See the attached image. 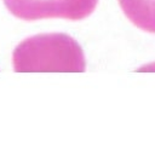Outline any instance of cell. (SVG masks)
<instances>
[{"label":"cell","mask_w":155,"mask_h":145,"mask_svg":"<svg viewBox=\"0 0 155 145\" xmlns=\"http://www.w3.org/2000/svg\"><path fill=\"white\" fill-rule=\"evenodd\" d=\"M7 10L19 19L65 18L80 21L88 17L98 0H4Z\"/></svg>","instance_id":"cell-2"},{"label":"cell","mask_w":155,"mask_h":145,"mask_svg":"<svg viewBox=\"0 0 155 145\" xmlns=\"http://www.w3.org/2000/svg\"><path fill=\"white\" fill-rule=\"evenodd\" d=\"M80 46L68 35H38L23 41L13 54L16 71H84Z\"/></svg>","instance_id":"cell-1"},{"label":"cell","mask_w":155,"mask_h":145,"mask_svg":"<svg viewBox=\"0 0 155 145\" xmlns=\"http://www.w3.org/2000/svg\"><path fill=\"white\" fill-rule=\"evenodd\" d=\"M119 4L136 27L155 34V0H119Z\"/></svg>","instance_id":"cell-3"}]
</instances>
